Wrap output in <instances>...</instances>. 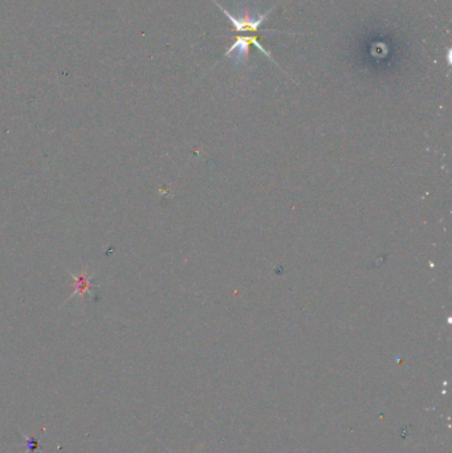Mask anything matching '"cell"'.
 I'll list each match as a JSON object with an SVG mask.
<instances>
[{
  "mask_svg": "<svg viewBox=\"0 0 452 453\" xmlns=\"http://www.w3.org/2000/svg\"><path fill=\"white\" fill-rule=\"evenodd\" d=\"M211 1H212V3H214L215 5H216V7H218L219 9H220V11H222L223 13L227 16V19L230 20V23L234 25L235 31H238V32H258L259 28H260V25H262V24L264 23L267 19H268V16H270L271 12L273 11L274 8L277 7V4H278V3H276L273 7L271 8V9H268L266 13L258 15L256 17L251 16L250 12H247V11L244 12V15L243 16H240V17H236V16H234L232 13H230V11H228L227 8L223 7L222 4L218 3L216 0H211Z\"/></svg>",
  "mask_w": 452,
  "mask_h": 453,
  "instance_id": "cell-1",
  "label": "cell"
},
{
  "mask_svg": "<svg viewBox=\"0 0 452 453\" xmlns=\"http://www.w3.org/2000/svg\"><path fill=\"white\" fill-rule=\"evenodd\" d=\"M251 44L258 48L263 55L267 56L270 60H272V63H273L274 65H277L278 67V64L276 63V60L273 59V56L271 55L270 52L263 47L262 43L258 41V39H256L255 36H238V37L235 39L234 44L227 49L226 55L224 56H226V57H235L236 61L244 63V61H247V59H248V47H250Z\"/></svg>",
  "mask_w": 452,
  "mask_h": 453,
  "instance_id": "cell-2",
  "label": "cell"
}]
</instances>
